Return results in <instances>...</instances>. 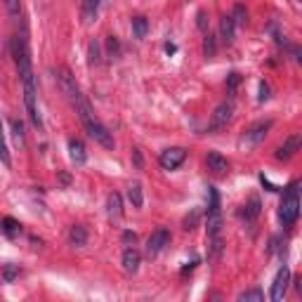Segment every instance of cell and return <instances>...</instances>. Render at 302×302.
Masks as SVG:
<instances>
[{
  "instance_id": "cell-1",
  "label": "cell",
  "mask_w": 302,
  "mask_h": 302,
  "mask_svg": "<svg viewBox=\"0 0 302 302\" xmlns=\"http://www.w3.org/2000/svg\"><path fill=\"white\" fill-rule=\"evenodd\" d=\"M54 76H57V83H59V87H62V92L66 95V99L71 102V106H73L78 118H81L85 133L90 135L97 144L104 146V149H114V137H111L109 128L92 114L90 104H87V99L83 97L81 87L76 85V78L71 76V71L66 69V66H59V69L54 71Z\"/></svg>"
},
{
  "instance_id": "cell-2",
  "label": "cell",
  "mask_w": 302,
  "mask_h": 302,
  "mask_svg": "<svg viewBox=\"0 0 302 302\" xmlns=\"http://www.w3.org/2000/svg\"><path fill=\"white\" fill-rule=\"evenodd\" d=\"M297 215H300V196H297V182H293L284 194V201L279 205V220L284 222V226L295 224Z\"/></svg>"
},
{
  "instance_id": "cell-3",
  "label": "cell",
  "mask_w": 302,
  "mask_h": 302,
  "mask_svg": "<svg viewBox=\"0 0 302 302\" xmlns=\"http://www.w3.org/2000/svg\"><path fill=\"white\" fill-rule=\"evenodd\" d=\"M232 114H234L232 102H222V104H217L215 111H213V116H210L208 130H210V133H217V130L226 128V123L232 121Z\"/></svg>"
},
{
  "instance_id": "cell-4",
  "label": "cell",
  "mask_w": 302,
  "mask_h": 302,
  "mask_svg": "<svg viewBox=\"0 0 302 302\" xmlns=\"http://www.w3.org/2000/svg\"><path fill=\"white\" fill-rule=\"evenodd\" d=\"M288 284H291V269L281 267L279 274H276V279H274V284H272V293H269V297H272L274 302H281L286 297V293H288Z\"/></svg>"
},
{
  "instance_id": "cell-5",
  "label": "cell",
  "mask_w": 302,
  "mask_h": 302,
  "mask_svg": "<svg viewBox=\"0 0 302 302\" xmlns=\"http://www.w3.org/2000/svg\"><path fill=\"white\" fill-rule=\"evenodd\" d=\"M272 125H274L272 121H260V123H255V125H250L243 135V144L255 146V144H260V142H265L267 133L272 130Z\"/></svg>"
},
{
  "instance_id": "cell-6",
  "label": "cell",
  "mask_w": 302,
  "mask_h": 302,
  "mask_svg": "<svg viewBox=\"0 0 302 302\" xmlns=\"http://www.w3.org/2000/svg\"><path fill=\"white\" fill-rule=\"evenodd\" d=\"M168 243H170V232L165 226H161V229H156V232L149 236V241H146V255L149 257L158 255Z\"/></svg>"
},
{
  "instance_id": "cell-7",
  "label": "cell",
  "mask_w": 302,
  "mask_h": 302,
  "mask_svg": "<svg viewBox=\"0 0 302 302\" xmlns=\"http://www.w3.org/2000/svg\"><path fill=\"white\" fill-rule=\"evenodd\" d=\"M186 158V151L182 149V146H173V149H165L161 154V168L163 170H175V168H180L182 163H184Z\"/></svg>"
},
{
  "instance_id": "cell-8",
  "label": "cell",
  "mask_w": 302,
  "mask_h": 302,
  "mask_svg": "<svg viewBox=\"0 0 302 302\" xmlns=\"http://www.w3.org/2000/svg\"><path fill=\"white\" fill-rule=\"evenodd\" d=\"M300 144H302L300 135H291V137H288V140L276 149V158H279V161H288V158H293L297 154V149H300Z\"/></svg>"
},
{
  "instance_id": "cell-9",
  "label": "cell",
  "mask_w": 302,
  "mask_h": 302,
  "mask_svg": "<svg viewBox=\"0 0 302 302\" xmlns=\"http://www.w3.org/2000/svg\"><path fill=\"white\" fill-rule=\"evenodd\" d=\"M205 161H208V168L213 170L215 175H224L226 170H229V163H226V158L222 156V154H217V151H210L208 156H205Z\"/></svg>"
},
{
  "instance_id": "cell-10",
  "label": "cell",
  "mask_w": 302,
  "mask_h": 302,
  "mask_svg": "<svg viewBox=\"0 0 302 302\" xmlns=\"http://www.w3.org/2000/svg\"><path fill=\"white\" fill-rule=\"evenodd\" d=\"M140 260H142L140 253H137L135 248H128L125 253H123V269H125L128 274H135L137 269H140Z\"/></svg>"
},
{
  "instance_id": "cell-11",
  "label": "cell",
  "mask_w": 302,
  "mask_h": 302,
  "mask_svg": "<svg viewBox=\"0 0 302 302\" xmlns=\"http://www.w3.org/2000/svg\"><path fill=\"white\" fill-rule=\"evenodd\" d=\"M234 33H236V24L232 22V17L226 14V17H222V22H220V38H222V43H234Z\"/></svg>"
},
{
  "instance_id": "cell-12",
  "label": "cell",
  "mask_w": 302,
  "mask_h": 302,
  "mask_svg": "<svg viewBox=\"0 0 302 302\" xmlns=\"http://www.w3.org/2000/svg\"><path fill=\"white\" fill-rule=\"evenodd\" d=\"M69 151H71V161H73L76 165H83V163H85L87 154H85V144H83L81 140H71Z\"/></svg>"
},
{
  "instance_id": "cell-13",
  "label": "cell",
  "mask_w": 302,
  "mask_h": 302,
  "mask_svg": "<svg viewBox=\"0 0 302 302\" xmlns=\"http://www.w3.org/2000/svg\"><path fill=\"white\" fill-rule=\"evenodd\" d=\"M260 210H262L260 198H257V196H250V201L243 205V210H241V215H243L248 222H253V220H257V215H260Z\"/></svg>"
},
{
  "instance_id": "cell-14",
  "label": "cell",
  "mask_w": 302,
  "mask_h": 302,
  "mask_svg": "<svg viewBox=\"0 0 302 302\" xmlns=\"http://www.w3.org/2000/svg\"><path fill=\"white\" fill-rule=\"evenodd\" d=\"M0 229H3V234H5V236L14 238V236H19V232H22V224H19V220H14V217H3Z\"/></svg>"
},
{
  "instance_id": "cell-15",
  "label": "cell",
  "mask_w": 302,
  "mask_h": 302,
  "mask_svg": "<svg viewBox=\"0 0 302 302\" xmlns=\"http://www.w3.org/2000/svg\"><path fill=\"white\" fill-rule=\"evenodd\" d=\"M69 241H71V246H85V241H87V232H85V226H81V224H73L71 226V232H69Z\"/></svg>"
},
{
  "instance_id": "cell-16",
  "label": "cell",
  "mask_w": 302,
  "mask_h": 302,
  "mask_svg": "<svg viewBox=\"0 0 302 302\" xmlns=\"http://www.w3.org/2000/svg\"><path fill=\"white\" fill-rule=\"evenodd\" d=\"M106 208H109V215L114 217V220H118L121 217V194H109V198H106Z\"/></svg>"
},
{
  "instance_id": "cell-17",
  "label": "cell",
  "mask_w": 302,
  "mask_h": 302,
  "mask_svg": "<svg viewBox=\"0 0 302 302\" xmlns=\"http://www.w3.org/2000/svg\"><path fill=\"white\" fill-rule=\"evenodd\" d=\"M128 198H130V203H133V208H142V203H144V196H142V184H130L128 189Z\"/></svg>"
},
{
  "instance_id": "cell-18",
  "label": "cell",
  "mask_w": 302,
  "mask_h": 302,
  "mask_svg": "<svg viewBox=\"0 0 302 302\" xmlns=\"http://www.w3.org/2000/svg\"><path fill=\"white\" fill-rule=\"evenodd\" d=\"M265 300V293L260 288H250V291L238 293V302H262Z\"/></svg>"
},
{
  "instance_id": "cell-19",
  "label": "cell",
  "mask_w": 302,
  "mask_h": 302,
  "mask_svg": "<svg viewBox=\"0 0 302 302\" xmlns=\"http://www.w3.org/2000/svg\"><path fill=\"white\" fill-rule=\"evenodd\" d=\"M146 31H149V22L144 17H135L133 19V33L135 38H146Z\"/></svg>"
},
{
  "instance_id": "cell-20",
  "label": "cell",
  "mask_w": 302,
  "mask_h": 302,
  "mask_svg": "<svg viewBox=\"0 0 302 302\" xmlns=\"http://www.w3.org/2000/svg\"><path fill=\"white\" fill-rule=\"evenodd\" d=\"M229 17H232V22L236 24V26H241V24L248 22V12H246V7H243V5H236V7H234V12L229 14Z\"/></svg>"
},
{
  "instance_id": "cell-21",
  "label": "cell",
  "mask_w": 302,
  "mask_h": 302,
  "mask_svg": "<svg viewBox=\"0 0 302 302\" xmlns=\"http://www.w3.org/2000/svg\"><path fill=\"white\" fill-rule=\"evenodd\" d=\"M5 3V10L10 17H19L22 14V0H3Z\"/></svg>"
},
{
  "instance_id": "cell-22",
  "label": "cell",
  "mask_w": 302,
  "mask_h": 302,
  "mask_svg": "<svg viewBox=\"0 0 302 302\" xmlns=\"http://www.w3.org/2000/svg\"><path fill=\"white\" fill-rule=\"evenodd\" d=\"M0 161L3 165H10V151H7V144H5V135H3V125H0Z\"/></svg>"
},
{
  "instance_id": "cell-23",
  "label": "cell",
  "mask_w": 302,
  "mask_h": 302,
  "mask_svg": "<svg viewBox=\"0 0 302 302\" xmlns=\"http://www.w3.org/2000/svg\"><path fill=\"white\" fill-rule=\"evenodd\" d=\"M12 123V133H14V140H17V144H24V125H22V121H10Z\"/></svg>"
},
{
  "instance_id": "cell-24",
  "label": "cell",
  "mask_w": 302,
  "mask_h": 302,
  "mask_svg": "<svg viewBox=\"0 0 302 302\" xmlns=\"http://www.w3.org/2000/svg\"><path fill=\"white\" fill-rule=\"evenodd\" d=\"M203 54H205L208 59L215 57V38H213V35H208V38H205V43H203Z\"/></svg>"
},
{
  "instance_id": "cell-25",
  "label": "cell",
  "mask_w": 302,
  "mask_h": 302,
  "mask_svg": "<svg viewBox=\"0 0 302 302\" xmlns=\"http://www.w3.org/2000/svg\"><path fill=\"white\" fill-rule=\"evenodd\" d=\"M238 83H241V76H238V73H229V78H226V92H229V95L236 92Z\"/></svg>"
},
{
  "instance_id": "cell-26",
  "label": "cell",
  "mask_w": 302,
  "mask_h": 302,
  "mask_svg": "<svg viewBox=\"0 0 302 302\" xmlns=\"http://www.w3.org/2000/svg\"><path fill=\"white\" fill-rule=\"evenodd\" d=\"M198 217H201V213H198V210H194L192 215H186V217H184V229H186V232H192L194 226H196Z\"/></svg>"
},
{
  "instance_id": "cell-27",
  "label": "cell",
  "mask_w": 302,
  "mask_h": 302,
  "mask_svg": "<svg viewBox=\"0 0 302 302\" xmlns=\"http://www.w3.org/2000/svg\"><path fill=\"white\" fill-rule=\"evenodd\" d=\"M17 274H19V269L14 267V265H7L5 272H3V279H5V281H14V279H17Z\"/></svg>"
},
{
  "instance_id": "cell-28",
  "label": "cell",
  "mask_w": 302,
  "mask_h": 302,
  "mask_svg": "<svg viewBox=\"0 0 302 302\" xmlns=\"http://www.w3.org/2000/svg\"><path fill=\"white\" fill-rule=\"evenodd\" d=\"M90 62H92V64H97V62H99V47H97V43H92V45H90Z\"/></svg>"
},
{
  "instance_id": "cell-29",
  "label": "cell",
  "mask_w": 302,
  "mask_h": 302,
  "mask_svg": "<svg viewBox=\"0 0 302 302\" xmlns=\"http://www.w3.org/2000/svg\"><path fill=\"white\" fill-rule=\"evenodd\" d=\"M267 99H269V85L260 83V102H267Z\"/></svg>"
},
{
  "instance_id": "cell-30",
  "label": "cell",
  "mask_w": 302,
  "mask_h": 302,
  "mask_svg": "<svg viewBox=\"0 0 302 302\" xmlns=\"http://www.w3.org/2000/svg\"><path fill=\"white\" fill-rule=\"evenodd\" d=\"M123 241H125V243H135V241H137V236H135V232H125V234H123Z\"/></svg>"
},
{
  "instance_id": "cell-31",
  "label": "cell",
  "mask_w": 302,
  "mask_h": 302,
  "mask_svg": "<svg viewBox=\"0 0 302 302\" xmlns=\"http://www.w3.org/2000/svg\"><path fill=\"white\" fill-rule=\"evenodd\" d=\"M198 29L205 31V12H198Z\"/></svg>"
},
{
  "instance_id": "cell-32",
  "label": "cell",
  "mask_w": 302,
  "mask_h": 302,
  "mask_svg": "<svg viewBox=\"0 0 302 302\" xmlns=\"http://www.w3.org/2000/svg\"><path fill=\"white\" fill-rule=\"evenodd\" d=\"M135 163H137V168H142V156H140V151H135Z\"/></svg>"
}]
</instances>
